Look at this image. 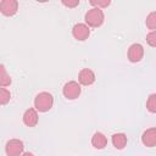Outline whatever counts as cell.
<instances>
[{"instance_id": "9a60e30c", "label": "cell", "mask_w": 156, "mask_h": 156, "mask_svg": "<svg viewBox=\"0 0 156 156\" xmlns=\"http://www.w3.org/2000/svg\"><path fill=\"white\" fill-rule=\"evenodd\" d=\"M146 108L151 113H156V94H151L146 101Z\"/></svg>"}, {"instance_id": "d6986e66", "label": "cell", "mask_w": 156, "mask_h": 156, "mask_svg": "<svg viewBox=\"0 0 156 156\" xmlns=\"http://www.w3.org/2000/svg\"><path fill=\"white\" fill-rule=\"evenodd\" d=\"M62 4L65 5V6H67V7H76L77 5H79V0H74V1H66V0H63L62 1Z\"/></svg>"}, {"instance_id": "e0dca14e", "label": "cell", "mask_w": 156, "mask_h": 156, "mask_svg": "<svg viewBox=\"0 0 156 156\" xmlns=\"http://www.w3.org/2000/svg\"><path fill=\"white\" fill-rule=\"evenodd\" d=\"M110 0H91L90 1V4L91 5H94L95 7H99V9H101V7H107L108 5H110Z\"/></svg>"}, {"instance_id": "30bf717a", "label": "cell", "mask_w": 156, "mask_h": 156, "mask_svg": "<svg viewBox=\"0 0 156 156\" xmlns=\"http://www.w3.org/2000/svg\"><path fill=\"white\" fill-rule=\"evenodd\" d=\"M23 123L27 127H34L38 123V112L35 108H28L23 113Z\"/></svg>"}, {"instance_id": "ffe728a7", "label": "cell", "mask_w": 156, "mask_h": 156, "mask_svg": "<svg viewBox=\"0 0 156 156\" xmlns=\"http://www.w3.org/2000/svg\"><path fill=\"white\" fill-rule=\"evenodd\" d=\"M22 156H34V155H33L32 152H24V154H23Z\"/></svg>"}, {"instance_id": "6da1fadb", "label": "cell", "mask_w": 156, "mask_h": 156, "mask_svg": "<svg viewBox=\"0 0 156 156\" xmlns=\"http://www.w3.org/2000/svg\"><path fill=\"white\" fill-rule=\"evenodd\" d=\"M54 105V98L48 91L39 93L34 99V107L39 112H46L49 111Z\"/></svg>"}, {"instance_id": "3957f363", "label": "cell", "mask_w": 156, "mask_h": 156, "mask_svg": "<svg viewBox=\"0 0 156 156\" xmlns=\"http://www.w3.org/2000/svg\"><path fill=\"white\" fill-rule=\"evenodd\" d=\"M80 85L74 82V80H71V82H67L65 85H63V89H62V93L65 95V98H67L68 100H74L77 99L79 95H80Z\"/></svg>"}, {"instance_id": "8fae6325", "label": "cell", "mask_w": 156, "mask_h": 156, "mask_svg": "<svg viewBox=\"0 0 156 156\" xmlns=\"http://www.w3.org/2000/svg\"><path fill=\"white\" fill-rule=\"evenodd\" d=\"M91 144H93V146L95 147V149H104L106 145H107V138L102 134V133H100V132H96L94 135H93V138H91Z\"/></svg>"}, {"instance_id": "4fadbf2b", "label": "cell", "mask_w": 156, "mask_h": 156, "mask_svg": "<svg viewBox=\"0 0 156 156\" xmlns=\"http://www.w3.org/2000/svg\"><path fill=\"white\" fill-rule=\"evenodd\" d=\"M0 84H1L2 88L11 84V77L7 74L6 68H5L4 65H1V67H0Z\"/></svg>"}, {"instance_id": "52a82bcc", "label": "cell", "mask_w": 156, "mask_h": 156, "mask_svg": "<svg viewBox=\"0 0 156 156\" xmlns=\"http://www.w3.org/2000/svg\"><path fill=\"white\" fill-rule=\"evenodd\" d=\"M72 34L77 40H85L90 34V29L84 23H77L72 28Z\"/></svg>"}, {"instance_id": "277c9868", "label": "cell", "mask_w": 156, "mask_h": 156, "mask_svg": "<svg viewBox=\"0 0 156 156\" xmlns=\"http://www.w3.org/2000/svg\"><path fill=\"white\" fill-rule=\"evenodd\" d=\"M23 141L18 139H11L6 143L5 151L7 156H20L23 152Z\"/></svg>"}, {"instance_id": "2e32d148", "label": "cell", "mask_w": 156, "mask_h": 156, "mask_svg": "<svg viewBox=\"0 0 156 156\" xmlns=\"http://www.w3.org/2000/svg\"><path fill=\"white\" fill-rule=\"evenodd\" d=\"M11 99V93L5 89V88H1L0 89V104L1 105H6Z\"/></svg>"}, {"instance_id": "7c38bea8", "label": "cell", "mask_w": 156, "mask_h": 156, "mask_svg": "<svg viewBox=\"0 0 156 156\" xmlns=\"http://www.w3.org/2000/svg\"><path fill=\"white\" fill-rule=\"evenodd\" d=\"M127 135L123 133H116L112 135V144L118 150H122L127 145Z\"/></svg>"}, {"instance_id": "5b68a950", "label": "cell", "mask_w": 156, "mask_h": 156, "mask_svg": "<svg viewBox=\"0 0 156 156\" xmlns=\"http://www.w3.org/2000/svg\"><path fill=\"white\" fill-rule=\"evenodd\" d=\"M144 56V48L139 43H134L128 49V60L130 62H139Z\"/></svg>"}, {"instance_id": "7a4b0ae2", "label": "cell", "mask_w": 156, "mask_h": 156, "mask_svg": "<svg viewBox=\"0 0 156 156\" xmlns=\"http://www.w3.org/2000/svg\"><path fill=\"white\" fill-rule=\"evenodd\" d=\"M104 18H105L104 12L99 7H91L85 13V22L90 27H99V26H101L102 22H104Z\"/></svg>"}, {"instance_id": "ba28073f", "label": "cell", "mask_w": 156, "mask_h": 156, "mask_svg": "<svg viewBox=\"0 0 156 156\" xmlns=\"http://www.w3.org/2000/svg\"><path fill=\"white\" fill-rule=\"evenodd\" d=\"M78 80L82 85H90L95 82V74L89 68H83L78 74Z\"/></svg>"}, {"instance_id": "ac0fdd59", "label": "cell", "mask_w": 156, "mask_h": 156, "mask_svg": "<svg viewBox=\"0 0 156 156\" xmlns=\"http://www.w3.org/2000/svg\"><path fill=\"white\" fill-rule=\"evenodd\" d=\"M146 41H147V44L150 46L156 48V32H150L146 35Z\"/></svg>"}, {"instance_id": "5bb4252c", "label": "cell", "mask_w": 156, "mask_h": 156, "mask_svg": "<svg viewBox=\"0 0 156 156\" xmlns=\"http://www.w3.org/2000/svg\"><path fill=\"white\" fill-rule=\"evenodd\" d=\"M145 23H146V27L151 29V32H156V11H152L147 15Z\"/></svg>"}, {"instance_id": "8992f818", "label": "cell", "mask_w": 156, "mask_h": 156, "mask_svg": "<svg viewBox=\"0 0 156 156\" xmlns=\"http://www.w3.org/2000/svg\"><path fill=\"white\" fill-rule=\"evenodd\" d=\"M18 10V2L16 0H2L0 2V11L5 16H13Z\"/></svg>"}, {"instance_id": "9c48e42d", "label": "cell", "mask_w": 156, "mask_h": 156, "mask_svg": "<svg viewBox=\"0 0 156 156\" xmlns=\"http://www.w3.org/2000/svg\"><path fill=\"white\" fill-rule=\"evenodd\" d=\"M141 141L145 146L152 147L156 145V128H149L146 129L141 135Z\"/></svg>"}]
</instances>
